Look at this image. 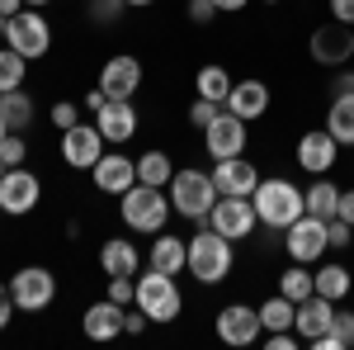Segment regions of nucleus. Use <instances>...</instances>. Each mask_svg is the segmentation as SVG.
Returning <instances> with one entry per match:
<instances>
[{"label": "nucleus", "mask_w": 354, "mask_h": 350, "mask_svg": "<svg viewBox=\"0 0 354 350\" xmlns=\"http://www.w3.org/2000/svg\"><path fill=\"white\" fill-rule=\"evenodd\" d=\"M326 128L340 147H354V90H340L330 95V109H326Z\"/></svg>", "instance_id": "nucleus-26"}, {"label": "nucleus", "mask_w": 354, "mask_h": 350, "mask_svg": "<svg viewBox=\"0 0 354 350\" xmlns=\"http://www.w3.org/2000/svg\"><path fill=\"white\" fill-rule=\"evenodd\" d=\"M317 294L330 298V303L350 298V294H354V274H350V265H340V261H326V265H317Z\"/></svg>", "instance_id": "nucleus-28"}, {"label": "nucleus", "mask_w": 354, "mask_h": 350, "mask_svg": "<svg viewBox=\"0 0 354 350\" xmlns=\"http://www.w3.org/2000/svg\"><path fill=\"white\" fill-rule=\"evenodd\" d=\"M194 90H198L203 100H218V105H227V95H232V71H227V67H218V62H208V67H198Z\"/></svg>", "instance_id": "nucleus-30"}, {"label": "nucleus", "mask_w": 354, "mask_h": 350, "mask_svg": "<svg viewBox=\"0 0 354 350\" xmlns=\"http://www.w3.org/2000/svg\"><path fill=\"white\" fill-rule=\"evenodd\" d=\"M354 346V313L350 308H335V322L322 341H312V350H350Z\"/></svg>", "instance_id": "nucleus-32"}, {"label": "nucleus", "mask_w": 354, "mask_h": 350, "mask_svg": "<svg viewBox=\"0 0 354 350\" xmlns=\"http://www.w3.org/2000/svg\"><path fill=\"white\" fill-rule=\"evenodd\" d=\"M350 90H354V71H350Z\"/></svg>", "instance_id": "nucleus-55"}, {"label": "nucleus", "mask_w": 354, "mask_h": 350, "mask_svg": "<svg viewBox=\"0 0 354 350\" xmlns=\"http://www.w3.org/2000/svg\"><path fill=\"white\" fill-rule=\"evenodd\" d=\"M245 142H250V128H245V119L236 114H227L222 109L218 119L203 128V152L213 157V161H227V157H245Z\"/></svg>", "instance_id": "nucleus-11"}, {"label": "nucleus", "mask_w": 354, "mask_h": 350, "mask_svg": "<svg viewBox=\"0 0 354 350\" xmlns=\"http://www.w3.org/2000/svg\"><path fill=\"white\" fill-rule=\"evenodd\" d=\"M330 19H340V24H354V0H330Z\"/></svg>", "instance_id": "nucleus-45"}, {"label": "nucleus", "mask_w": 354, "mask_h": 350, "mask_svg": "<svg viewBox=\"0 0 354 350\" xmlns=\"http://www.w3.org/2000/svg\"><path fill=\"white\" fill-rule=\"evenodd\" d=\"M147 322H151V317H147L137 303H128V313H123V331H128V336H137V331H147Z\"/></svg>", "instance_id": "nucleus-42"}, {"label": "nucleus", "mask_w": 354, "mask_h": 350, "mask_svg": "<svg viewBox=\"0 0 354 350\" xmlns=\"http://www.w3.org/2000/svg\"><path fill=\"white\" fill-rule=\"evenodd\" d=\"M137 109H133V100H109V105L95 114V128L104 133V142L109 147H123L128 137H137Z\"/></svg>", "instance_id": "nucleus-21"}, {"label": "nucleus", "mask_w": 354, "mask_h": 350, "mask_svg": "<svg viewBox=\"0 0 354 350\" xmlns=\"http://www.w3.org/2000/svg\"><path fill=\"white\" fill-rule=\"evenodd\" d=\"M293 313H298V303L283 294H274L260 303V322H265V331H288L293 326Z\"/></svg>", "instance_id": "nucleus-33"}, {"label": "nucleus", "mask_w": 354, "mask_h": 350, "mask_svg": "<svg viewBox=\"0 0 354 350\" xmlns=\"http://www.w3.org/2000/svg\"><path fill=\"white\" fill-rule=\"evenodd\" d=\"M307 48H312V62L317 67H345L354 62V24H340V19H330V24H317L312 28V38H307Z\"/></svg>", "instance_id": "nucleus-9"}, {"label": "nucleus", "mask_w": 354, "mask_h": 350, "mask_svg": "<svg viewBox=\"0 0 354 350\" xmlns=\"http://www.w3.org/2000/svg\"><path fill=\"white\" fill-rule=\"evenodd\" d=\"M0 213H5V209H0Z\"/></svg>", "instance_id": "nucleus-57"}, {"label": "nucleus", "mask_w": 354, "mask_h": 350, "mask_svg": "<svg viewBox=\"0 0 354 350\" xmlns=\"http://www.w3.org/2000/svg\"><path fill=\"white\" fill-rule=\"evenodd\" d=\"M326 237L335 251H345V246H354V227L345 222V218H326Z\"/></svg>", "instance_id": "nucleus-38"}, {"label": "nucleus", "mask_w": 354, "mask_h": 350, "mask_svg": "<svg viewBox=\"0 0 354 350\" xmlns=\"http://www.w3.org/2000/svg\"><path fill=\"white\" fill-rule=\"evenodd\" d=\"M10 294H15L19 313H43V308H53V298H57V274L48 265H24V270H15Z\"/></svg>", "instance_id": "nucleus-8"}, {"label": "nucleus", "mask_w": 354, "mask_h": 350, "mask_svg": "<svg viewBox=\"0 0 354 350\" xmlns=\"http://www.w3.org/2000/svg\"><path fill=\"white\" fill-rule=\"evenodd\" d=\"M38 199H43V180L24 166H10L5 180H0V209L10 218H28L38 209Z\"/></svg>", "instance_id": "nucleus-12"}, {"label": "nucleus", "mask_w": 354, "mask_h": 350, "mask_svg": "<svg viewBox=\"0 0 354 350\" xmlns=\"http://www.w3.org/2000/svg\"><path fill=\"white\" fill-rule=\"evenodd\" d=\"M0 119L10 123V133H24V128H33L38 109H33V95H28L24 85H19V90H0Z\"/></svg>", "instance_id": "nucleus-25"}, {"label": "nucleus", "mask_w": 354, "mask_h": 350, "mask_svg": "<svg viewBox=\"0 0 354 350\" xmlns=\"http://www.w3.org/2000/svg\"><path fill=\"white\" fill-rule=\"evenodd\" d=\"M213 5H218V15H241L250 0H213Z\"/></svg>", "instance_id": "nucleus-48"}, {"label": "nucleus", "mask_w": 354, "mask_h": 350, "mask_svg": "<svg viewBox=\"0 0 354 350\" xmlns=\"http://www.w3.org/2000/svg\"><path fill=\"white\" fill-rule=\"evenodd\" d=\"M218 336L227 346H255V341L265 336L260 308H250V303H227L218 313Z\"/></svg>", "instance_id": "nucleus-16"}, {"label": "nucleus", "mask_w": 354, "mask_h": 350, "mask_svg": "<svg viewBox=\"0 0 354 350\" xmlns=\"http://www.w3.org/2000/svg\"><path fill=\"white\" fill-rule=\"evenodd\" d=\"M19 10H24V0H0V15H5V19H15Z\"/></svg>", "instance_id": "nucleus-49"}, {"label": "nucleus", "mask_w": 354, "mask_h": 350, "mask_svg": "<svg viewBox=\"0 0 354 350\" xmlns=\"http://www.w3.org/2000/svg\"><path fill=\"white\" fill-rule=\"evenodd\" d=\"M123 303H113V298H100V303H90L81 313V331L90 341H113V336H123Z\"/></svg>", "instance_id": "nucleus-22"}, {"label": "nucleus", "mask_w": 354, "mask_h": 350, "mask_svg": "<svg viewBox=\"0 0 354 350\" xmlns=\"http://www.w3.org/2000/svg\"><path fill=\"white\" fill-rule=\"evenodd\" d=\"M218 114H222V105H218V100H203V95H198V100L189 105V123L198 128V133H203V128H208V123H213Z\"/></svg>", "instance_id": "nucleus-36"}, {"label": "nucleus", "mask_w": 354, "mask_h": 350, "mask_svg": "<svg viewBox=\"0 0 354 350\" xmlns=\"http://www.w3.org/2000/svg\"><path fill=\"white\" fill-rule=\"evenodd\" d=\"M90 180H95V189L100 194H128V189L137 185V157H128V152H104L100 161L90 166Z\"/></svg>", "instance_id": "nucleus-17"}, {"label": "nucleus", "mask_w": 354, "mask_h": 350, "mask_svg": "<svg viewBox=\"0 0 354 350\" xmlns=\"http://www.w3.org/2000/svg\"><path fill=\"white\" fill-rule=\"evenodd\" d=\"M5 133H10V123H5V119H0V137H5Z\"/></svg>", "instance_id": "nucleus-52"}, {"label": "nucleus", "mask_w": 354, "mask_h": 350, "mask_svg": "<svg viewBox=\"0 0 354 350\" xmlns=\"http://www.w3.org/2000/svg\"><path fill=\"white\" fill-rule=\"evenodd\" d=\"M265 5H279V0H265Z\"/></svg>", "instance_id": "nucleus-56"}, {"label": "nucleus", "mask_w": 354, "mask_h": 350, "mask_svg": "<svg viewBox=\"0 0 354 350\" xmlns=\"http://www.w3.org/2000/svg\"><path fill=\"white\" fill-rule=\"evenodd\" d=\"M137 308L151 317V322H175L180 313H185V294H180V284H175V274H161V270L147 265V274H137Z\"/></svg>", "instance_id": "nucleus-5"}, {"label": "nucleus", "mask_w": 354, "mask_h": 350, "mask_svg": "<svg viewBox=\"0 0 354 350\" xmlns=\"http://www.w3.org/2000/svg\"><path fill=\"white\" fill-rule=\"evenodd\" d=\"M250 204H255V218H260V227H270V232H283V227H293L302 213H307V204H302V189L293 180H283V175H265L255 194H250Z\"/></svg>", "instance_id": "nucleus-1"}, {"label": "nucleus", "mask_w": 354, "mask_h": 350, "mask_svg": "<svg viewBox=\"0 0 354 350\" xmlns=\"http://www.w3.org/2000/svg\"><path fill=\"white\" fill-rule=\"evenodd\" d=\"M5 170H10V166H5V161H0V180H5Z\"/></svg>", "instance_id": "nucleus-54"}, {"label": "nucleus", "mask_w": 354, "mask_h": 350, "mask_svg": "<svg viewBox=\"0 0 354 350\" xmlns=\"http://www.w3.org/2000/svg\"><path fill=\"white\" fill-rule=\"evenodd\" d=\"M165 194H170V209H175L180 218H189V222H208L213 204H218L213 170H198V166H175Z\"/></svg>", "instance_id": "nucleus-3"}, {"label": "nucleus", "mask_w": 354, "mask_h": 350, "mask_svg": "<svg viewBox=\"0 0 354 350\" xmlns=\"http://www.w3.org/2000/svg\"><path fill=\"white\" fill-rule=\"evenodd\" d=\"M123 10H128V0H90V15H95L100 24H113Z\"/></svg>", "instance_id": "nucleus-39"}, {"label": "nucleus", "mask_w": 354, "mask_h": 350, "mask_svg": "<svg viewBox=\"0 0 354 350\" xmlns=\"http://www.w3.org/2000/svg\"><path fill=\"white\" fill-rule=\"evenodd\" d=\"M302 204H307L312 218H335V209H340V185L330 175H312V185L302 189Z\"/></svg>", "instance_id": "nucleus-27"}, {"label": "nucleus", "mask_w": 354, "mask_h": 350, "mask_svg": "<svg viewBox=\"0 0 354 350\" xmlns=\"http://www.w3.org/2000/svg\"><path fill=\"white\" fill-rule=\"evenodd\" d=\"M53 123L62 128V133H66V128H76V123H81V109L71 105V100H62V105H53Z\"/></svg>", "instance_id": "nucleus-40"}, {"label": "nucleus", "mask_w": 354, "mask_h": 350, "mask_svg": "<svg viewBox=\"0 0 354 350\" xmlns=\"http://www.w3.org/2000/svg\"><path fill=\"white\" fill-rule=\"evenodd\" d=\"M5 43L19 57H28V62L48 57L53 53V24H48V15H38L33 5H24V10L10 19V28H5Z\"/></svg>", "instance_id": "nucleus-6"}, {"label": "nucleus", "mask_w": 354, "mask_h": 350, "mask_svg": "<svg viewBox=\"0 0 354 350\" xmlns=\"http://www.w3.org/2000/svg\"><path fill=\"white\" fill-rule=\"evenodd\" d=\"M100 270H104V274H142V251H137L133 242H128V237H109V242L100 246Z\"/></svg>", "instance_id": "nucleus-24"}, {"label": "nucleus", "mask_w": 354, "mask_h": 350, "mask_svg": "<svg viewBox=\"0 0 354 350\" xmlns=\"http://www.w3.org/2000/svg\"><path fill=\"white\" fill-rule=\"evenodd\" d=\"M208 227L222 232L227 242H245L255 227H260V218H255V204L241 199V194H218V204H213V213H208Z\"/></svg>", "instance_id": "nucleus-10"}, {"label": "nucleus", "mask_w": 354, "mask_h": 350, "mask_svg": "<svg viewBox=\"0 0 354 350\" xmlns=\"http://www.w3.org/2000/svg\"><path fill=\"white\" fill-rule=\"evenodd\" d=\"M330 322H335V303L322 294H307L298 303V313H293V331L302 336V346H312V341H322L330 331Z\"/></svg>", "instance_id": "nucleus-19"}, {"label": "nucleus", "mask_w": 354, "mask_h": 350, "mask_svg": "<svg viewBox=\"0 0 354 350\" xmlns=\"http://www.w3.org/2000/svg\"><path fill=\"white\" fill-rule=\"evenodd\" d=\"M293 157H298V170H307V175H330L335 157H340V142L330 137V128H307L293 147Z\"/></svg>", "instance_id": "nucleus-13"}, {"label": "nucleus", "mask_w": 354, "mask_h": 350, "mask_svg": "<svg viewBox=\"0 0 354 350\" xmlns=\"http://www.w3.org/2000/svg\"><path fill=\"white\" fill-rule=\"evenodd\" d=\"M283 251H288V261H298V265H317V261L330 251L326 218L302 213L293 227H283Z\"/></svg>", "instance_id": "nucleus-7"}, {"label": "nucleus", "mask_w": 354, "mask_h": 350, "mask_svg": "<svg viewBox=\"0 0 354 350\" xmlns=\"http://www.w3.org/2000/svg\"><path fill=\"white\" fill-rule=\"evenodd\" d=\"M260 180H265V175H260V166L245 161V157L213 161V185H218V194H241V199H250Z\"/></svg>", "instance_id": "nucleus-20"}, {"label": "nucleus", "mask_w": 354, "mask_h": 350, "mask_svg": "<svg viewBox=\"0 0 354 350\" xmlns=\"http://www.w3.org/2000/svg\"><path fill=\"white\" fill-rule=\"evenodd\" d=\"M15 322V294H10V284H0V331Z\"/></svg>", "instance_id": "nucleus-44"}, {"label": "nucleus", "mask_w": 354, "mask_h": 350, "mask_svg": "<svg viewBox=\"0 0 354 350\" xmlns=\"http://www.w3.org/2000/svg\"><path fill=\"white\" fill-rule=\"evenodd\" d=\"M279 294L293 298V303H302L307 294H317V270H307V265H298V261H293V265L279 274Z\"/></svg>", "instance_id": "nucleus-31"}, {"label": "nucleus", "mask_w": 354, "mask_h": 350, "mask_svg": "<svg viewBox=\"0 0 354 350\" xmlns=\"http://www.w3.org/2000/svg\"><path fill=\"white\" fill-rule=\"evenodd\" d=\"M104 298H113V303H123V308H128V303L137 298V279H133V274H113V279H109V294H104Z\"/></svg>", "instance_id": "nucleus-37"}, {"label": "nucleus", "mask_w": 354, "mask_h": 350, "mask_svg": "<svg viewBox=\"0 0 354 350\" xmlns=\"http://www.w3.org/2000/svg\"><path fill=\"white\" fill-rule=\"evenodd\" d=\"M24 157H28L24 133H5V137H0V161H5V166H24Z\"/></svg>", "instance_id": "nucleus-35"}, {"label": "nucleus", "mask_w": 354, "mask_h": 350, "mask_svg": "<svg viewBox=\"0 0 354 350\" xmlns=\"http://www.w3.org/2000/svg\"><path fill=\"white\" fill-rule=\"evenodd\" d=\"M189 19H194V24H208V19H218V5H213V0H189Z\"/></svg>", "instance_id": "nucleus-43"}, {"label": "nucleus", "mask_w": 354, "mask_h": 350, "mask_svg": "<svg viewBox=\"0 0 354 350\" xmlns=\"http://www.w3.org/2000/svg\"><path fill=\"white\" fill-rule=\"evenodd\" d=\"M24 5H33V10H43V5H53V0H24Z\"/></svg>", "instance_id": "nucleus-51"}, {"label": "nucleus", "mask_w": 354, "mask_h": 350, "mask_svg": "<svg viewBox=\"0 0 354 350\" xmlns=\"http://www.w3.org/2000/svg\"><path fill=\"white\" fill-rule=\"evenodd\" d=\"M5 28H10V19H5V15H0V33H5Z\"/></svg>", "instance_id": "nucleus-53"}, {"label": "nucleus", "mask_w": 354, "mask_h": 350, "mask_svg": "<svg viewBox=\"0 0 354 350\" xmlns=\"http://www.w3.org/2000/svg\"><path fill=\"white\" fill-rule=\"evenodd\" d=\"M28 76V57H19L10 43L0 48V90H19Z\"/></svg>", "instance_id": "nucleus-34"}, {"label": "nucleus", "mask_w": 354, "mask_h": 350, "mask_svg": "<svg viewBox=\"0 0 354 350\" xmlns=\"http://www.w3.org/2000/svg\"><path fill=\"white\" fill-rule=\"evenodd\" d=\"M170 194L156 185H142L137 180L128 194H118V218H123V227L128 232H142V237H156L165 232V222H170Z\"/></svg>", "instance_id": "nucleus-4"}, {"label": "nucleus", "mask_w": 354, "mask_h": 350, "mask_svg": "<svg viewBox=\"0 0 354 350\" xmlns=\"http://www.w3.org/2000/svg\"><path fill=\"white\" fill-rule=\"evenodd\" d=\"M227 114H236L245 123H255V119H265L270 114V85L260 81V76H241V81H232V95H227Z\"/></svg>", "instance_id": "nucleus-18"}, {"label": "nucleus", "mask_w": 354, "mask_h": 350, "mask_svg": "<svg viewBox=\"0 0 354 350\" xmlns=\"http://www.w3.org/2000/svg\"><path fill=\"white\" fill-rule=\"evenodd\" d=\"M236 242H227L222 232H213L208 222H198V232L189 237V274L203 284V289H218L222 279L232 274V265H236V251H232Z\"/></svg>", "instance_id": "nucleus-2"}, {"label": "nucleus", "mask_w": 354, "mask_h": 350, "mask_svg": "<svg viewBox=\"0 0 354 350\" xmlns=\"http://www.w3.org/2000/svg\"><path fill=\"white\" fill-rule=\"evenodd\" d=\"M104 152H109V142H104V133L95 123H76V128L62 133V161L71 166V170H90Z\"/></svg>", "instance_id": "nucleus-14"}, {"label": "nucleus", "mask_w": 354, "mask_h": 350, "mask_svg": "<svg viewBox=\"0 0 354 350\" xmlns=\"http://www.w3.org/2000/svg\"><path fill=\"white\" fill-rule=\"evenodd\" d=\"M170 175H175V161H170V152L151 147V152H142V157H137V180H142V185L165 189V185H170Z\"/></svg>", "instance_id": "nucleus-29"}, {"label": "nucleus", "mask_w": 354, "mask_h": 350, "mask_svg": "<svg viewBox=\"0 0 354 350\" xmlns=\"http://www.w3.org/2000/svg\"><path fill=\"white\" fill-rule=\"evenodd\" d=\"M147 265L161 270V274H180L189 265V237H175L170 227L151 237V251H147Z\"/></svg>", "instance_id": "nucleus-23"}, {"label": "nucleus", "mask_w": 354, "mask_h": 350, "mask_svg": "<svg viewBox=\"0 0 354 350\" xmlns=\"http://www.w3.org/2000/svg\"><path fill=\"white\" fill-rule=\"evenodd\" d=\"M335 218H345L354 227V189H340V209H335Z\"/></svg>", "instance_id": "nucleus-46"}, {"label": "nucleus", "mask_w": 354, "mask_h": 350, "mask_svg": "<svg viewBox=\"0 0 354 350\" xmlns=\"http://www.w3.org/2000/svg\"><path fill=\"white\" fill-rule=\"evenodd\" d=\"M128 5H133V10H151L156 0H128Z\"/></svg>", "instance_id": "nucleus-50"}, {"label": "nucleus", "mask_w": 354, "mask_h": 350, "mask_svg": "<svg viewBox=\"0 0 354 350\" xmlns=\"http://www.w3.org/2000/svg\"><path fill=\"white\" fill-rule=\"evenodd\" d=\"M298 346H302V336L293 331V326H288V331H270V336H265V350H298Z\"/></svg>", "instance_id": "nucleus-41"}, {"label": "nucleus", "mask_w": 354, "mask_h": 350, "mask_svg": "<svg viewBox=\"0 0 354 350\" xmlns=\"http://www.w3.org/2000/svg\"><path fill=\"white\" fill-rule=\"evenodd\" d=\"M104 105H109V95H104V90L95 85V90L85 95V109H90V114H100V109H104Z\"/></svg>", "instance_id": "nucleus-47"}, {"label": "nucleus", "mask_w": 354, "mask_h": 350, "mask_svg": "<svg viewBox=\"0 0 354 350\" xmlns=\"http://www.w3.org/2000/svg\"><path fill=\"white\" fill-rule=\"evenodd\" d=\"M142 62L133 53H113L104 67H100V90L109 95V100H133L137 90H142Z\"/></svg>", "instance_id": "nucleus-15"}]
</instances>
